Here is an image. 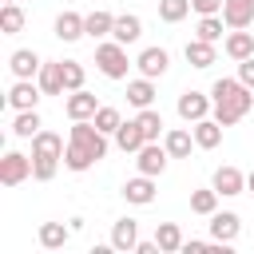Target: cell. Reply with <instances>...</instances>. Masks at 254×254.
I'll return each mask as SVG.
<instances>
[{
	"mask_svg": "<svg viewBox=\"0 0 254 254\" xmlns=\"http://www.w3.org/2000/svg\"><path fill=\"white\" fill-rule=\"evenodd\" d=\"M187 60H190V67H210L214 64V44L210 40H187Z\"/></svg>",
	"mask_w": 254,
	"mask_h": 254,
	"instance_id": "cell-24",
	"label": "cell"
},
{
	"mask_svg": "<svg viewBox=\"0 0 254 254\" xmlns=\"http://www.w3.org/2000/svg\"><path fill=\"white\" fill-rule=\"evenodd\" d=\"M123 198L127 202H135V206H147L151 198H155V175H135V179H127L123 183Z\"/></svg>",
	"mask_w": 254,
	"mask_h": 254,
	"instance_id": "cell-6",
	"label": "cell"
},
{
	"mask_svg": "<svg viewBox=\"0 0 254 254\" xmlns=\"http://www.w3.org/2000/svg\"><path fill=\"white\" fill-rule=\"evenodd\" d=\"M111 246H115V250H135V246H139V226H135V218H119V222L111 226Z\"/></svg>",
	"mask_w": 254,
	"mask_h": 254,
	"instance_id": "cell-18",
	"label": "cell"
},
{
	"mask_svg": "<svg viewBox=\"0 0 254 254\" xmlns=\"http://www.w3.org/2000/svg\"><path fill=\"white\" fill-rule=\"evenodd\" d=\"M56 171H60V159H52V155H32V179H36V183H52Z\"/></svg>",
	"mask_w": 254,
	"mask_h": 254,
	"instance_id": "cell-30",
	"label": "cell"
},
{
	"mask_svg": "<svg viewBox=\"0 0 254 254\" xmlns=\"http://www.w3.org/2000/svg\"><path fill=\"white\" fill-rule=\"evenodd\" d=\"M187 12H190V0H159V16L167 24H179Z\"/></svg>",
	"mask_w": 254,
	"mask_h": 254,
	"instance_id": "cell-33",
	"label": "cell"
},
{
	"mask_svg": "<svg viewBox=\"0 0 254 254\" xmlns=\"http://www.w3.org/2000/svg\"><path fill=\"white\" fill-rule=\"evenodd\" d=\"M28 175H32V159H28V155L8 151V155L0 159V183H4V187H20Z\"/></svg>",
	"mask_w": 254,
	"mask_h": 254,
	"instance_id": "cell-4",
	"label": "cell"
},
{
	"mask_svg": "<svg viewBox=\"0 0 254 254\" xmlns=\"http://www.w3.org/2000/svg\"><path fill=\"white\" fill-rule=\"evenodd\" d=\"M206 111H210V99H206L202 91H183V95H179V115H183L187 123L206 119Z\"/></svg>",
	"mask_w": 254,
	"mask_h": 254,
	"instance_id": "cell-10",
	"label": "cell"
},
{
	"mask_svg": "<svg viewBox=\"0 0 254 254\" xmlns=\"http://www.w3.org/2000/svg\"><path fill=\"white\" fill-rule=\"evenodd\" d=\"M91 123H95V127H99V131H103V135H115V131H119V123H123V119H119V111H115V107H99V111H95V119H91Z\"/></svg>",
	"mask_w": 254,
	"mask_h": 254,
	"instance_id": "cell-35",
	"label": "cell"
},
{
	"mask_svg": "<svg viewBox=\"0 0 254 254\" xmlns=\"http://www.w3.org/2000/svg\"><path fill=\"white\" fill-rule=\"evenodd\" d=\"M190 210H194V214H214V210H218V190H214V187L190 190Z\"/></svg>",
	"mask_w": 254,
	"mask_h": 254,
	"instance_id": "cell-29",
	"label": "cell"
},
{
	"mask_svg": "<svg viewBox=\"0 0 254 254\" xmlns=\"http://www.w3.org/2000/svg\"><path fill=\"white\" fill-rule=\"evenodd\" d=\"M238 79H242L246 87H254V56H250V60H238Z\"/></svg>",
	"mask_w": 254,
	"mask_h": 254,
	"instance_id": "cell-38",
	"label": "cell"
},
{
	"mask_svg": "<svg viewBox=\"0 0 254 254\" xmlns=\"http://www.w3.org/2000/svg\"><path fill=\"white\" fill-rule=\"evenodd\" d=\"M210 187H214L218 194H242V190H246V175H242L238 167H218L214 179H210Z\"/></svg>",
	"mask_w": 254,
	"mask_h": 254,
	"instance_id": "cell-11",
	"label": "cell"
},
{
	"mask_svg": "<svg viewBox=\"0 0 254 254\" xmlns=\"http://www.w3.org/2000/svg\"><path fill=\"white\" fill-rule=\"evenodd\" d=\"M222 4H226V0H190V8H194V12H202V16H214Z\"/></svg>",
	"mask_w": 254,
	"mask_h": 254,
	"instance_id": "cell-39",
	"label": "cell"
},
{
	"mask_svg": "<svg viewBox=\"0 0 254 254\" xmlns=\"http://www.w3.org/2000/svg\"><path fill=\"white\" fill-rule=\"evenodd\" d=\"M56 36H60L64 44H71V40L87 36V16H75V12H60V16H56Z\"/></svg>",
	"mask_w": 254,
	"mask_h": 254,
	"instance_id": "cell-12",
	"label": "cell"
},
{
	"mask_svg": "<svg viewBox=\"0 0 254 254\" xmlns=\"http://www.w3.org/2000/svg\"><path fill=\"white\" fill-rule=\"evenodd\" d=\"M135 155H139L135 163H139V171H143V175H163V171H167V159H171V151H167V147H159L155 139H151V143H143Z\"/></svg>",
	"mask_w": 254,
	"mask_h": 254,
	"instance_id": "cell-5",
	"label": "cell"
},
{
	"mask_svg": "<svg viewBox=\"0 0 254 254\" xmlns=\"http://www.w3.org/2000/svg\"><path fill=\"white\" fill-rule=\"evenodd\" d=\"M64 135H56V131H36L32 135V155H52V159H64Z\"/></svg>",
	"mask_w": 254,
	"mask_h": 254,
	"instance_id": "cell-17",
	"label": "cell"
},
{
	"mask_svg": "<svg viewBox=\"0 0 254 254\" xmlns=\"http://www.w3.org/2000/svg\"><path fill=\"white\" fill-rule=\"evenodd\" d=\"M210 234H214V242L230 246V242L238 238V214H234V210H214V214H210Z\"/></svg>",
	"mask_w": 254,
	"mask_h": 254,
	"instance_id": "cell-8",
	"label": "cell"
},
{
	"mask_svg": "<svg viewBox=\"0 0 254 254\" xmlns=\"http://www.w3.org/2000/svg\"><path fill=\"white\" fill-rule=\"evenodd\" d=\"M40 95H44V87H40V83H32V79H16V83H12V91H8V103H12L16 111H28V107H36V103H40Z\"/></svg>",
	"mask_w": 254,
	"mask_h": 254,
	"instance_id": "cell-7",
	"label": "cell"
},
{
	"mask_svg": "<svg viewBox=\"0 0 254 254\" xmlns=\"http://www.w3.org/2000/svg\"><path fill=\"white\" fill-rule=\"evenodd\" d=\"M40 87H44V95H60L64 91V64H44L40 67Z\"/></svg>",
	"mask_w": 254,
	"mask_h": 254,
	"instance_id": "cell-27",
	"label": "cell"
},
{
	"mask_svg": "<svg viewBox=\"0 0 254 254\" xmlns=\"http://www.w3.org/2000/svg\"><path fill=\"white\" fill-rule=\"evenodd\" d=\"M8 67L16 71V79H32V75H40V56L32 52V48H20V52H12L8 56Z\"/></svg>",
	"mask_w": 254,
	"mask_h": 254,
	"instance_id": "cell-14",
	"label": "cell"
},
{
	"mask_svg": "<svg viewBox=\"0 0 254 254\" xmlns=\"http://www.w3.org/2000/svg\"><path fill=\"white\" fill-rule=\"evenodd\" d=\"M64 87H67V91H79V87H83V64L64 60Z\"/></svg>",
	"mask_w": 254,
	"mask_h": 254,
	"instance_id": "cell-37",
	"label": "cell"
},
{
	"mask_svg": "<svg viewBox=\"0 0 254 254\" xmlns=\"http://www.w3.org/2000/svg\"><path fill=\"white\" fill-rule=\"evenodd\" d=\"M210 95H214V119H218L222 127L238 123V119L254 107V95H250V87H246L242 79H218V83L210 87Z\"/></svg>",
	"mask_w": 254,
	"mask_h": 254,
	"instance_id": "cell-2",
	"label": "cell"
},
{
	"mask_svg": "<svg viewBox=\"0 0 254 254\" xmlns=\"http://www.w3.org/2000/svg\"><path fill=\"white\" fill-rule=\"evenodd\" d=\"M95 64H99V71H103L107 79H123V75H127V48H123L119 40L99 44V48H95Z\"/></svg>",
	"mask_w": 254,
	"mask_h": 254,
	"instance_id": "cell-3",
	"label": "cell"
},
{
	"mask_svg": "<svg viewBox=\"0 0 254 254\" xmlns=\"http://www.w3.org/2000/svg\"><path fill=\"white\" fill-rule=\"evenodd\" d=\"M111 36L127 48V44H135L139 36H143V20L139 16H115V28H111Z\"/></svg>",
	"mask_w": 254,
	"mask_h": 254,
	"instance_id": "cell-21",
	"label": "cell"
},
{
	"mask_svg": "<svg viewBox=\"0 0 254 254\" xmlns=\"http://www.w3.org/2000/svg\"><path fill=\"white\" fill-rule=\"evenodd\" d=\"M111 28H115V16H111V12H91V16H87V36H91V40L111 36Z\"/></svg>",
	"mask_w": 254,
	"mask_h": 254,
	"instance_id": "cell-32",
	"label": "cell"
},
{
	"mask_svg": "<svg viewBox=\"0 0 254 254\" xmlns=\"http://www.w3.org/2000/svg\"><path fill=\"white\" fill-rule=\"evenodd\" d=\"M151 99H155V83H151V75L127 83V103H135V107L143 111V107H151Z\"/></svg>",
	"mask_w": 254,
	"mask_h": 254,
	"instance_id": "cell-25",
	"label": "cell"
},
{
	"mask_svg": "<svg viewBox=\"0 0 254 254\" xmlns=\"http://www.w3.org/2000/svg\"><path fill=\"white\" fill-rule=\"evenodd\" d=\"M36 131H44V119H40V111H36V107L20 111V115H16V123H12V135H20V139H32Z\"/></svg>",
	"mask_w": 254,
	"mask_h": 254,
	"instance_id": "cell-26",
	"label": "cell"
},
{
	"mask_svg": "<svg viewBox=\"0 0 254 254\" xmlns=\"http://www.w3.org/2000/svg\"><path fill=\"white\" fill-rule=\"evenodd\" d=\"M4 4H16V0H4Z\"/></svg>",
	"mask_w": 254,
	"mask_h": 254,
	"instance_id": "cell-43",
	"label": "cell"
},
{
	"mask_svg": "<svg viewBox=\"0 0 254 254\" xmlns=\"http://www.w3.org/2000/svg\"><path fill=\"white\" fill-rule=\"evenodd\" d=\"M135 250H139V254H155V250H159V242H139Z\"/></svg>",
	"mask_w": 254,
	"mask_h": 254,
	"instance_id": "cell-41",
	"label": "cell"
},
{
	"mask_svg": "<svg viewBox=\"0 0 254 254\" xmlns=\"http://www.w3.org/2000/svg\"><path fill=\"white\" fill-rule=\"evenodd\" d=\"M226 56H230V60H250V56H254V32L234 28V32L226 36Z\"/></svg>",
	"mask_w": 254,
	"mask_h": 254,
	"instance_id": "cell-20",
	"label": "cell"
},
{
	"mask_svg": "<svg viewBox=\"0 0 254 254\" xmlns=\"http://www.w3.org/2000/svg\"><path fill=\"white\" fill-rule=\"evenodd\" d=\"M218 143H222V123H218V119H198V123H194V147L214 151Z\"/></svg>",
	"mask_w": 254,
	"mask_h": 254,
	"instance_id": "cell-16",
	"label": "cell"
},
{
	"mask_svg": "<svg viewBox=\"0 0 254 254\" xmlns=\"http://www.w3.org/2000/svg\"><path fill=\"white\" fill-rule=\"evenodd\" d=\"M206 246H210V242H198V238H190V242H183V250H187V254H202Z\"/></svg>",
	"mask_w": 254,
	"mask_h": 254,
	"instance_id": "cell-40",
	"label": "cell"
},
{
	"mask_svg": "<svg viewBox=\"0 0 254 254\" xmlns=\"http://www.w3.org/2000/svg\"><path fill=\"white\" fill-rule=\"evenodd\" d=\"M155 242H159V250L175 254V250H183V230H179L175 222H159V230H155Z\"/></svg>",
	"mask_w": 254,
	"mask_h": 254,
	"instance_id": "cell-28",
	"label": "cell"
},
{
	"mask_svg": "<svg viewBox=\"0 0 254 254\" xmlns=\"http://www.w3.org/2000/svg\"><path fill=\"white\" fill-rule=\"evenodd\" d=\"M222 20L230 28H246L254 20V0H226L222 4Z\"/></svg>",
	"mask_w": 254,
	"mask_h": 254,
	"instance_id": "cell-19",
	"label": "cell"
},
{
	"mask_svg": "<svg viewBox=\"0 0 254 254\" xmlns=\"http://www.w3.org/2000/svg\"><path fill=\"white\" fill-rule=\"evenodd\" d=\"M64 111H67V119H95V111H99V103H95V95L91 91H71L67 95V103H64Z\"/></svg>",
	"mask_w": 254,
	"mask_h": 254,
	"instance_id": "cell-9",
	"label": "cell"
},
{
	"mask_svg": "<svg viewBox=\"0 0 254 254\" xmlns=\"http://www.w3.org/2000/svg\"><path fill=\"white\" fill-rule=\"evenodd\" d=\"M135 119H139V127L147 131V139H159V131H163V115H159L155 107H143Z\"/></svg>",
	"mask_w": 254,
	"mask_h": 254,
	"instance_id": "cell-36",
	"label": "cell"
},
{
	"mask_svg": "<svg viewBox=\"0 0 254 254\" xmlns=\"http://www.w3.org/2000/svg\"><path fill=\"white\" fill-rule=\"evenodd\" d=\"M222 24H226V20H222L218 12H214V16H202V20H198V40H210V44L222 40Z\"/></svg>",
	"mask_w": 254,
	"mask_h": 254,
	"instance_id": "cell-34",
	"label": "cell"
},
{
	"mask_svg": "<svg viewBox=\"0 0 254 254\" xmlns=\"http://www.w3.org/2000/svg\"><path fill=\"white\" fill-rule=\"evenodd\" d=\"M135 64H139V71H143V75H151V79H159V75L167 71V64H171V56H167V48H143Z\"/></svg>",
	"mask_w": 254,
	"mask_h": 254,
	"instance_id": "cell-13",
	"label": "cell"
},
{
	"mask_svg": "<svg viewBox=\"0 0 254 254\" xmlns=\"http://www.w3.org/2000/svg\"><path fill=\"white\" fill-rule=\"evenodd\" d=\"M246 187H250V190H254V171H250V175H246Z\"/></svg>",
	"mask_w": 254,
	"mask_h": 254,
	"instance_id": "cell-42",
	"label": "cell"
},
{
	"mask_svg": "<svg viewBox=\"0 0 254 254\" xmlns=\"http://www.w3.org/2000/svg\"><path fill=\"white\" fill-rule=\"evenodd\" d=\"M163 147L171 151V159H187V155H190V147H194V131H183V127H175V131H167Z\"/></svg>",
	"mask_w": 254,
	"mask_h": 254,
	"instance_id": "cell-22",
	"label": "cell"
},
{
	"mask_svg": "<svg viewBox=\"0 0 254 254\" xmlns=\"http://www.w3.org/2000/svg\"><path fill=\"white\" fill-rule=\"evenodd\" d=\"M24 28V12H20V4H4L0 8V32L4 36H16Z\"/></svg>",
	"mask_w": 254,
	"mask_h": 254,
	"instance_id": "cell-31",
	"label": "cell"
},
{
	"mask_svg": "<svg viewBox=\"0 0 254 254\" xmlns=\"http://www.w3.org/2000/svg\"><path fill=\"white\" fill-rule=\"evenodd\" d=\"M103 155H107V135H103L91 119H71L67 151H64V167H67V171H87V167L99 163Z\"/></svg>",
	"mask_w": 254,
	"mask_h": 254,
	"instance_id": "cell-1",
	"label": "cell"
},
{
	"mask_svg": "<svg viewBox=\"0 0 254 254\" xmlns=\"http://www.w3.org/2000/svg\"><path fill=\"white\" fill-rule=\"evenodd\" d=\"M67 238H71V226H64V222H44L40 226V246L44 250H60V246H67Z\"/></svg>",
	"mask_w": 254,
	"mask_h": 254,
	"instance_id": "cell-23",
	"label": "cell"
},
{
	"mask_svg": "<svg viewBox=\"0 0 254 254\" xmlns=\"http://www.w3.org/2000/svg\"><path fill=\"white\" fill-rule=\"evenodd\" d=\"M115 143H119V151H139V147H143V143H151V139H147V131L139 127V119H127V123H119Z\"/></svg>",
	"mask_w": 254,
	"mask_h": 254,
	"instance_id": "cell-15",
	"label": "cell"
}]
</instances>
